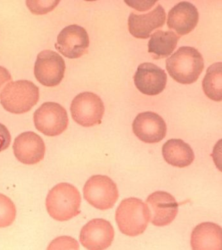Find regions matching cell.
<instances>
[{"label":"cell","instance_id":"obj_2","mask_svg":"<svg viewBox=\"0 0 222 250\" xmlns=\"http://www.w3.org/2000/svg\"><path fill=\"white\" fill-rule=\"evenodd\" d=\"M80 191L69 183H60L49 191L46 198L47 211L51 217L65 222L80 214Z\"/></svg>","mask_w":222,"mask_h":250},{"label":"cell","instance_id":"obj_23","mask_svg":"<svg viewBox=\"0 0 222 250\" xmlns=\"http://www.w3.org/2000/svg\"><path fill=\"white\" fill-rule=\"evenodd\" d=\"M78 241L70 237H60L56 239L49 246L48 250H79Z\"/></svg>","mask_w":222,"mask_h":250},{"label":"cell","instance_id":"obj_3","mask_svg":"<svg viewBox=\"0 0 222 250\" xmlns=\"http://www.w3.org/2000/svg\"><path fill=\"white\" fill-rule=\"evenodd\" d=\"M116 221L123 234L130 237L142 234L150 221L148 206L138 198L124 199L116 209Z\"/></svg>","mask_w":222,"mask_h":250},{"label":"cell","instance_id":"obj_9","mask_svg":"<svg viewBox=\"0 0 222 250\" xmlns=\"http://www.w3.org/2000/svg\"><path fill=\"white\" fill-rule=\"evenodd\" d=\"M90 39L83 27L72 24L65 27L58 35L56 49L66 58L77 59L88 51Z\"/></svg>","mask_w":222,"mask_h":250},{"label":"cell","instance_id":"obj_10","mask_svg":"<svg viewBox=\"0 0 222 250\" xmlns=\"http://www.w3.org/2000/svg\"><path fill=\"white\" fill-rule=\"evenodd\" d=\"M115 238V230L111 223L101 218L93 219L82 227L80 242L85 249L102 250L108 249Z\"/></svg>","mask_w":222,"mask_h":250},{"label":"cell","instance_id":"obj_1","mask_svg":"<svg viewBox=\"0 0 222 250\" xmlns=\"http://www.w3.org/2000/svg\"><path fill=\"white\" fill-rule=\"evenodd\" d=\"M166 69L176 82L190 84L198 81L204 68V60L198 49L189 46L179 48L166 60Z\"/></svg>","mask_w":222,"mask_h":250},{"label":"cell","instance_id":"obj_11","mask_svg":"<svg viewBox=\"0 0 222 250\" xmlns=\"http://www.w3.org/2000/svg\"><path fill=\"white\" fill-rule=\"evenodd\" d=\"M146 204L153 226H169L177 216L178 204L173 195L165 191H158L151 193L147 198Z\"/></svg>","mask_w":222,"mask_h":250},{"label":"cell","instance_id":"obj_15","mask_svg":"<svg viewBox=\"0 0 222 250\" xmlns=\"http://www.w3.org/2000/svg\"><path fill=\"white\" fill-rule=\"evenodd\" d=\"M166 13L164 8L159 5L152 11L146 14H130L128 18V30L130 34L138 39H147L151 32L161 28L165 24Z\"/></svg>","mask_w":222,"mask_h":250},{"label":"cell","instance_id":"obj_20","mask_svg":"<svg viewBox=\"0 0 222 250\" xmlns=\"http://www.w3.org/2000/svg\"><path fill=\"white\" fill-rule=\"evenodd\" d=\"M202 88L209 99L216 102L222 100V63L216 62L206 70L202 81Z\"/></svg>","mask_w":222,"mask_h":250},{"label":"cell","instance_id":"obj_12","mask_svg":"<svg viewBox=\"0 0 222 250\" xmlns=\"http://www.w3.org/2000/svg\"><path fill=\"white\" fill-rule=\"evenodd\" d=\"M132 129L136 137L148 144L159 143L167 133L165 121L159 114L151 111L139 114L133 122Z\"/></svg>","mask_w":222,"mask_h":250},{"label":"cell","instance_id":"obj_14","mask_svg":"<svg viewBox=\"0 0 222 250\" xmlns=\"http://www.w3.org/2000/svg\"><path fill=\"white\" fill-rule=\"evenodd\" d=\"M13 149L19 161L25 165H34L44 158L45 146L43 139L36 133L26 132L16 137Z\"/></svg>","mask_w":222,"mask_h":250},{"label":"cell","instance_id":"obj_21","mask_svg":"<svg viewBox=\"0 0 222 250\" xmlns=\"http://www.w3.org/2000/svg\"><path fill=\"white\" fill-rule=\"evenodd\" d=\"M16 217L15 204L7 196L0 193V228L11 226Z\"/></svg>","mask_w":222,"mask_h":250},{"label":"cell","instance_id":"obj_4","mask_svg":"<svg viewBox=\"0 0 222 250\" xmlns=\"http://www.w3.org/2000/svg\"><path fill=\"white\" fill-rule=\"evenodd\" d=\"M39 88L30 81L20 80L8 83L0 94L4 109L20 114L30 111L39 102Z\"/></svg>","mask_w":222,"mask_h":250},{"label":"cell","instance_id":"obj_16","mask_svg":"<svg viewBox=\"0 0 222 250\" xmlns=\"http://www.w3.org/2000/svg\"><path fill=\"white\" fill-rule=\"evenodd\" d=\"M198 8L188 1H182L174 6L168 14L167 26L180 36L190 33L198 25Z\"/></svg>","mask_w":222,"mask_h":250},{"label":"cell","instance_id":"obj_17","mask_svg":"<svg viewBox=\"0 0 222 250\" xmlns=\"http://www.w3.org/2000/svg\"><path fill=\"white\" fill-rule=\"evenodd\" d=\"M222 227L214 223H202L191 234V247L194 250H222Z\"/></svg>","mask_w":222,"mask_h":250},{"label":"cell","instance_id":"obj_13","mask_svg":"<svg viewBox=\"0 0 222 250\" xmlns=\"http://www.w3.org/2000/svg\"><path fill=\"white\" fill-rule=\"evenodd\" d=\"M135 85L144 95L155 96L162 92L167 84L164 70L152 62H144L138 66L134 77Z\"/></svg>","mask_w":222,"mask_h":250},{"label":"cell","instance_id":"obj_18","mask_svg":"<svg viewBox=\"0 0 222 250\" xmlns=\"http://www.w3.org/2000/svg\"><path fill=\"white\" fill-rule=\"evenodd\" d=\"M162 155L167 164L180 168L190 166L195 159L192 147L182 139H172L166 142L162 147Z\"/></svg>","mask_w":222,"mask_h":250},{"label":"cell","instance_id":"obj_7","mask_svg":"<svg viewBox=\"0 0 222 250\" xmlns=\"http://www.w3.org/2000/svg\"><path fill=\"white\" fill-rule=\"evenodd\" d=\"M35 128L49 137L58 136L65 132L68 125L67 112L55 102H45L33 115Z\"/></svg>","mask_w":222,"mask_h":250},{"label":"cell","instance_id":"obj_24","mask_svg":"<svg viewBox=\"0 0 222 250\" xmlns=\"http://www.w3.org/2000/svg\"><path fill=\"white\" fill-rule=\"evenodd\" d=\"M11 143V135L7 127L0 124V152L7 149Z\"/></svg>","mask_w":222,"mask_h":250},{"label":"cell","instance_id":"obj_22","mask_svg":"<svg viewBox=\"0 0 222 250\" xmlns=\"http://www.w3.org/2000/svg\"><path fill=\"white\" fill-rule=\"evenodd\" d=\"M60 1H27L29 9L35 14H45L51 12L58 5Z\"/></svg>","mask_w":222,"mask_h":250},{"label":"cell","instance_id":"obj_8","mask_svg":"<svg viewBox=\"0 0 222 250\" xmlns=\"http://www.w3.org/2000/svg\"><path fill=\"white\" fill-rule=\"evenodd\" d=\"M65 68V61L59 54L44 50L39 54L35 62V78L43 86H58L63 80Z\"/></svg>","mask_w":222,"mask_h":250},{"label":"cell","instance_id":"obj_6","mask_svg":"<svg viewBox=\"0 0 222 250\" xmlns=\"http://www.w3.org/2000/svg\"><path fill=\"white\" fill-rule=\"evenodd\" d=\"M70 112L77 124L84 127L93 126L101 124L105 112L104 104L96 94L83 92L72 101Z\"/></svg>","mask_w":222,"mask_h":250},{"label":"cell","instance_id":"obj_25","mask_svg":"<svg viewBox=\"0 0 222 250\" xmlns=\"http://www.w3.org/2000/svg\"><path fill=\"white\" fill-rule=\"evenodd\" d=\"M157 1H125L127 5L139 11L150 9Z\"/></svg>","mask_w":222,"mask_h":250},{"label":"cell","instance_id":"obj_26","mask_svg":"<svg viewBox=\"0 0 222 250\" xmlns=\"http://www.w3.org/2000/svg\"><path fill=\"white\" fill-rule=\"evenodd\" d=\"M12 80L11 75L7 69L3 66H0V89L3 85Z\"/></svg>","mask_w":222,"mask_h":250},{"label":"cell","instance_id":"obj_5","mask_svg":"<svg viewBox=\"0 0 222 250\" xmlns=\"http://www.w3.org/2000/svg\"><path fill=\"white\" fill-rule=\"evenodd\" d=\"M84 198L93 207L100 210L113 208L119 198L117 185L109 177L91 176L83 188Z\"/></svg>","mask_w":222,"mask_h":250},{"label":"cell","instance_id":"obj_19","mask_svg":"<svg viewBox=\"0 0 222 250\" xmlns=\"http://www.w3.org/2000/svg\"><path fill=\"white\" fill-rule=\"evenodd\" d=\"M180 39L173 31H155L149 40L148 52L155 60L167 58L173 54Z\"/></svg>","mask_w":222,"mask_h":250}]
</instances>
